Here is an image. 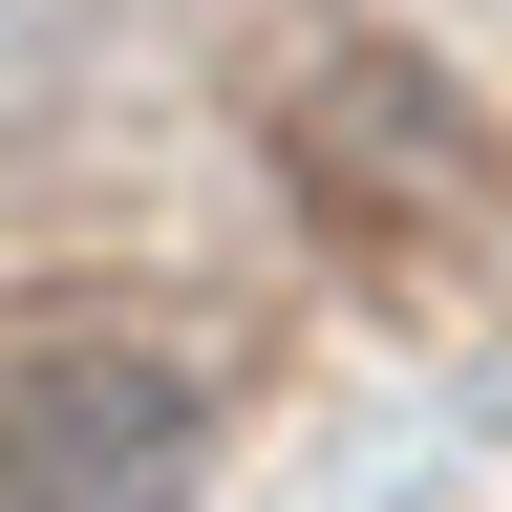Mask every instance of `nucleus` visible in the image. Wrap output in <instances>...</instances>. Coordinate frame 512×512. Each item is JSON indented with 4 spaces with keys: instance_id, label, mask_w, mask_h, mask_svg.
Returning <instances> with one entry per match:
<instances>
[{
    "instance_id": "nucleus-1",
    "label": "nucleus",
    "mask_w": 512,
    "mask_h": 512,
    "mask_svg": "<svg viewBox=\"0 0 512 512\" xmlns=\"http://www.w3.org/2000/svg\"><path fill=\"white\" fill-rule=\"evenodd\" d=\"M256 150H278L299 235L342 256L363 299H406V320L512 299V150H491V107L448 86L427 43H384V22H299L278 64H256Z\"/></svg>"
},
{
    "instance_id": "nucleus-2",
    "label": "nucleus",
    "mask_w": 512,
    "mask_h": 512,
    "mask_svg": "<svg viewBox=\"0 0 512 512\" xmlns=\"http://www.w3.org/2000/svg\"><path fill=\"white\" fill-rule=\"evenodd\" d=\"M235 384L150 299H43L0 320V512H192Z\"/></svg>"
}]
</instances>
